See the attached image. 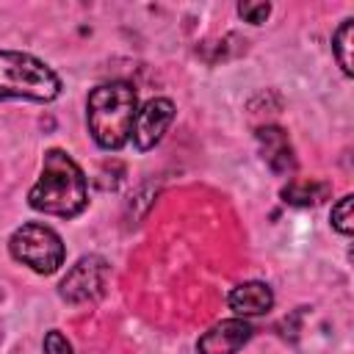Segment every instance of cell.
Segmentation results:
<instances>
[{
    "label": "cell",
    "mask_w": 354,
    "mask_h": 354,
    "mask_svg": "<svg viewBox=\"0 0 354 354\" xmlns=\"http://www.w3.org/2000/svg\"><path fill=\"white\" fill-rule=\"evenodd\" d=\"M28 202L33 210L47 216L72 218L86 210L88 188L80 166L64 149H47L41 163V177L28 191Z\"/></svg>",
    "instance_id": "6da1fadb"
},
{
    "label": "cell",
    "mask_w": 354,
    "mask_h": 354,
    "mask_svg": "<svg viewBox=\"0 0 354 354\" xmlns=\"http://www.w3.org/2000/svg\"><path fill=\"white\" fill-rule=\"evenodd\" d=\"M136 113H138L136 88L124 80H111L91 88L86 102L88 130L102 149H119L127 144Z\"/></svg>",
    "instance_id": "7a4b0ae2"
},
{
    "label": "cell",
    "mask_w": 354,
    "mask_h": 354,
    "mask_svg": "<svg viewBox=\"0 0 354 354\" xmlns=\"http://www.w3.org/2000/svg\"><path fill=\"white\" fill-rule=\"evenodd\" d=\"M61 94V77L36 55L19 50H0V100L50 102Z\"/></svg>",
    "instance_id": "3957f363"
},
{
    "label": "cell",
    "mask_w": 354,
    "mask_h": 354,
    "mask_svg": "<svg viewBox=\"0 0 354 354\" xmlns=\"http://www.w3.org/2000/svg\"><path fill=\"white\" fill-rule=\"evenodd\" d=\"M8 249H11V257L19 260L22 266L33 268L36 274H53L64 266V257H66V249H64V241L61 235L47 227V224H22L19 230H14L11 241H8Z\"/></svg>",
    "instance_id": "277c9868"
},
{
    "label": "cell",
    "mask_w": 354,
    "mask_h": 354,
    "mask_svg": "<svg viewBox=\"0 0 354 354\" xmlns=\"http://www.w3.org/2000/svg\"><path fill=\"white\" fill-rule=\"evenodd\" d=\"M108 263L100 254H86L80 257L66 277L61 279V299L72 301V304H83V301H94L102 296L105 282H108Z\"/></svg>",
    "instance_id": "5b68a950"
},
{
    "label": "cell",
    "mask_w": 354,
    "mask_h": 354,
    "mask_svg": "<svg viewBox=\"0 0 354 354\" xmlns=\"http://www.w3.org/2000/svg\"><path fill=\"white\" fill-rule=\"evenodd\" d=\"M171 119H174V102L171 100L155 97V100L144 102V108H138L136 122H133V133H130L133 136V144L141 152L152 149L163 138V133L169 130Z\"/></svg>",
    "instance_id": "8992f818"
},
{
    "label": "cell",
    "mask_w": 354,
    "mask_h": 354,
    "mask_svg": "<svg viewBox=\"0 0 354 354\" xmlns=\"http://www.w3.org/2000/svg\"><path fill=\"white\" fill-rule=\"evenodd\" d=\"M249 337H252V326L243 318H227V321L213 324L196 340V351L199 354H238L243 343H249Z\"/></svg>",
    "instance_id": "52a82bcc"
},
{
    "label": "cell",
    "mask_w": 354,
    "mask_h": 354,
    "mask_svg": "<svg viewBox=\"0 0 354 354\" xmlns=\"http://www.w3.org/2000/svg\"><path fill=\"white\" fill-rule=\"evenodd\" d=\"M257 141L263 149V160L277 171V174H288L296 169V155L290 147V138L282 127L277 124H266L257 130Z\"/></svg>",
    "instance_id": "ba28073f"
},
{
    "label": "cell",
    "mask_w": 354,
    "mask_h": 354,
    "mask_svg": "<svg viewBox=\"0 0 354 354\" xmlns=\"http://www.w3.org/2000/svg\"><path fill=\"white\" fill-rule=\"evenodd\" d=\"M227 304L238 318H252V315H263L274 307V293L266 282L252 279V282H241L238 288H232L227 296Z\"/></svg>",
    "instance_id": "9c48e42d"
},
{
    "label": "cell",
    "mask_w": 354,
    "mask_h": 354,
    "mask_svg": "<svg viewBox=\"0 0 354 354\" xmlns=\"http://www.w3.org/2000/svg\"><path fill=\"white\" fill-rule=\"evenodd\" d=\"M326 196H329V183H324V180H290L282 188V199L296 207L321 205Z\"/></svg>",
    "instance_id": "30bf717a"
},
{
    "label": "cell",
    "mask_w": 354,
    "mask_h": 354,
    "mask_svg": "<svg viewBox=\"0 0 354 354\" xmlns=\"http://www.w3.org/2000/svg\"><path fill=\"white\" fill-rule=\"evenodd\" d=\"M351 39H354V19H343L340 28L332 36V50H335L337 64L343 66L346 75H354V66H351Z\"/></svg>",
    "instance_id": "8fae6325"
},
{
    "label": "cell",
    "mask_w": 354,
    "mask_h": 354,
    "mask_svg": "<svg viewBox=\"0 0 354 354\" xmlns=\"http://www.w3.org/2000/svg\"><path fill=\"white\" fill-rule=\"evenodd\" d=\"M351 194H346L343 199H337V205L332 207V227L340 232V235H351V227H354V216H351Z\"/></svg>",
    "instance_id": "7c38bea8"
},
{
    "label": "cell",
    "mask_w": 354,
    "mask_h": 354,
    "mask_svg": "<svg viewBox=\"0 0 354 354\" xmlns=\"http://www.w3.org/2000/svg\"><path fill=\"white\" fill-rule=\"evenodd\" d=\"M238 14H241L246 22L260 25V22H266V17L271 14V6H268V3H241V6H238Z\"/></svg>",
    "instance_id": "4fadbf2b"
},
{
    "label": "cell",
    "mask_w": 354,
    "mask_h": 354,
    "mask_svg": "<svg viewBox=\"0 0 354 354\" xmlns=\"http://www.w3.org/2000/svg\"><path fill=\"white\" fill-rule=\"evenodd\" d=\"M44 354H72V346H69V340L58 329H53L44 337Z\"/></svg>",
    "instance_id": "5bb4252c"
}]
</instances>
